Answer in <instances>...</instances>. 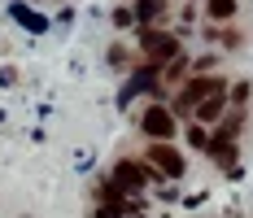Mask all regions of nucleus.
<instances>
[{"label":"nucleus","instance_id":"1","mask_svg":"<svg viewBox=\"0 0 253 218\" xmlns=\"http://www.w3.org/2000/svg\"><path fill=\"white\" fill-rule=\"evenodd\" d=\"M214 92H227V79H205V74H197V79H188L183 87H179V96H175V109L179 114H192L197 105H201L205 96H214Z\"/></svg>","mask_w":253,"mask_h":218},{"label":"nucleus","instance_id":"2","mask_svg":"<svg viewBox=\"0 0 253 218\" xmlns=\"http://www.w3.org/2000/svg\"><path fill=\"white\" fill-rule=\"evenodd\" d=\"M140 44H144L149 66H166V61L183 57V52H179V40H175V35H166V31H144V35H140Z\"/></svg>","mask_w":253,"mask_h":218},{"label":"nucleus","instance_id":"3","mask_svg":"<svg viewBox=\"0 0 253 218\" xmlns=\"http://www.w3.org/2000/svg\"><path fill=\"white\" fill-rule=\"evenodd\" d=\"M140 131H144L149 140H157V144H166V140L175 135V114L162 109V105H153V109L140 114Z\"/></svg>","mask_w":253,"mask_h":218},{"label":"nucleus","instance_id":"4","mask_svg":"<svg viewBox=\"0 0 253 218\" xmlns=\"http://www.w3.org/2000/svg\"><path fill=\"white\" fill-rule=\"evenodd\" d=\"M114 179H118L123 188H144V183H157V179H162V170L157 166H140V162H118V166H114Z\"/></svg>","mask_w":253,"mask_h":218},{"label":"nucleus","instance_id":"5","mask_svg":"<svg viewBox=\"0 0 253 218\" xmlns=\"http://www.w3.org/2000/svg\"><path fill=\"white\" fill-rule=\"evenodd\" d=\"M144 157H149V166H157L166 179H183V157H179V148L153 144V148H144Z\"/></svg>","mask_w":253,"mask_h":218},{"label":"nucleus","instance_id":"6","mask_svg":"<svg viewBox=\"0 0 253 218\" xmlns=\"http://www.w3.org/2000/svg\"><path fill=\"white\" fill-rule=\"evenodd\" d=\"M192 114H197V122H201V127H214V122H223V118H227V92H214V96H205L201 105L192 109Z\"/></svg>","mask_w":253,"mask_h":218},{"label":"nucleus","instance_id":"7","mask_svg":"<svg viewBox=\"0 0 253 218\" xmlns=\"http://www.w3.org/2000/svg\"><path fill=\"white\" fill-rule=\"evenodd\" d=\"M205 153H210V157H214L218 166H236V144H231V140H218V135H214Z\"/></svg>","mask_w":253,"mask_h":218},{"label":"nucleus","instance_id":"8","mask_svg":"<svg viewBox=\"0 0 253 218\" xmlns=\"http://www.w3.org/2000/svg\"><path fill=\"white\" fill-rule=\"evenodd\" d=\"M162 9H166V0H135V22L149 26L153 18H162Z\"/></svg>","mask_w":253,"mask_h":218},{"label":"nucleus","instance_id":"9","mask_svg":"<svg viewBox=\"0 0 253 218\" xmlns=\"http://www.w3.org/2000/svg\"><path fill=\"white\" fill-rule=\"evenodd\" d=\"M205 13L223 22V18H231V13H236V0H205Z\"/></svg>","mask_w":253,"mask_h":218},{"label":"nucleus","instance_id":"10","mask_svg":"<svg viewBox=\"0 0 253 218\" xmlns=\"http://www.w3.org/2000/svg\"><path fill=\"white\" fill-rule=\"evenodd\" d=\"M236 131H240V114H227V118L218 122V131H214V135H218V140H231Z\"/></svg>","mask_w":253,"mask_h":218},{"label":"nucleus","instance_id":"11","mask_svg":"<svg viewBox=\"0 0 253 218\" xmlns=\"http://www.w3.org/2000/svg\"><path fill=\"white\" fill-rule=\"evenodd\" d=\"M183 70H188V61H183V57L166 61V79H183Z\"/></svg>","mask_w":253,"mask_h":218},{"label":"nucleus","instance_id":"12","mask_svg":"<svg viewBox=\"0 0 253 218\" xmlns=\"http://www.w3.org/2000/svg\"><path fill=\"white\" fill-rule=\"evenodd\" d=\"M188 140H192L197 148H210V140H205V131H201V127H192V131H188Z\"/></svg>","mask_w":253,"mask_h":218}]
</instances>
